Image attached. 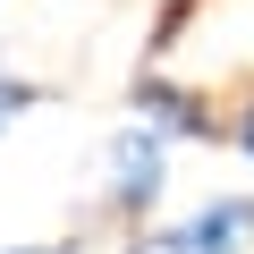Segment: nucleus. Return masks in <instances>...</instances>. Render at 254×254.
Wrapping results in <instances>:
<instances>
[{
  "instance_id": "obj_1",
  "label": "nucleus",
  "mask_w": 254,
  "mask_h": 254,
  "mask_svg": "<svg viewBox=\"0 0 254 254\" xmlns=\"http://www.w3.org/2000/svg\"><path fill=\"white\" fill-rule=\"evenodd\" d=\"M161 187H170V136L144 127V119H127L119 136H110V212L127 229H144L153 203H161Z\"/></svg>"
},
{
  "instance_id": "obj_2",
  "label": "nucleus",
  "mask_w": 254,
  "mask_h": 254,
  "mask_svg": "<svg viewBox=\"0 0 254 254\" xmlns=\"http://www.w3.org/2000/svg\"><path fill=\"white\" fill-rule=\"evenodd\" d=\"M127 102H136V119L144 127H161V136H178V144H212V110H203V93H187L178 76H136L127 85Z\"/></svg>"
},
{
  "instance_id": "obj_3",
  "label": "nucleus",
  "mask_w": 254,
  "mask_h": 254,
  "mask_svg": "<svg viewBox=\"0 0 254 254\" xmlns=\"http://www.w3.org/2000/svg\"><path fill=\"white\" fill-rule=\"evenodd\" d=\"M178 237H187V254H246V246H254V195H212V203H195V212L178 220Z\"/></svg>"
},
{
  "instance_id": "obj_4",
  "label": "nucleus",
  "mask_w": 254,
  "mask_h": 254,
  "mask_svg": "<svg viewBox=\"0 0 254 254\" xmlns=\"http://www.w3.org/2000/svg\"><path fill=\"white\" fill-rule=\"evenodd\" d=\"M26 110H34V85H26V76H17L9 60H0V136H9V127H17Z\"/></svg>"
},
{
  "instance_id": "obj_5",
  "label": "nucleus",
  "mask_w": 254,
  "mask_h": 254,
  "mask_svg": "<svg viewBox=\"0 0 254 254\" xmlns=\"http://www.w3.org/2000/svg\"><path fill=\"white\" fill-rule=\"evenodd\" d=\"M229 144H237V153L254 161V102H237V119H229Z\"/></svg>"
},
{
  "instance_id": "obj_6",
  "label": "nucleus",
  "mask_w": 254,
  "mask_h": 254,
  "mask_svg": "<svg viewBox=\"0 0 254 254\" xmlns=\"http://www.w3.org/2000/svg\"><path fill=\"white\" fill-rule=\"evenodd\" d=\"M9 254H76V246H9Z\"/></svg>"
}]
</instances>
